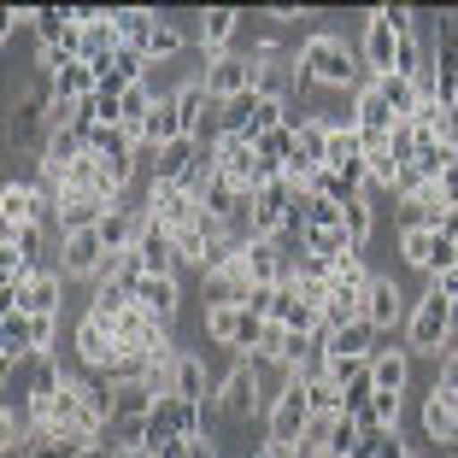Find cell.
I'll use <instances>...</instances> for the list:
<instances>
[{
    "label": "cell",
    "mask_w": 458,
    "mask_h": 458,
    "mask_svg": "<svg viewBox=\"0 0 458 458\" xmlns=\"http://www.w3.org/2000/svg\"><path fill=\"white\" fill-rule=\"evenodd\" d=\"M364 77H370L364 59L352 54L341 36H329V30L300 36V47H294V100H306L311 89H352V95H359Z\"/></svg>",
    "instance_id": "6da1fadb"
},
{
    "label": "cell",
    "mask_w": 458,
    "mask_h": 458,
    "mask_svg": "<svg viewBox=\"0 0 458 458\" xmlns=\"http://www.w3.org/2000/svg\"><path fill=\"white\" fill-rule=\"evenodd\" d=\"M212 405H217V418L224 423H247V429H265V405H270V394H265V370H259L253 359H235L224 370V382H217V394H212Z\"/></svg>",
    "instance_id": "7a4b0ae2"
},
{
    "label": "cell",
    "mask_w": 458,
    "mask_h": 458,
    "mask_svg": "<svg viewBox=\"0 0 458 458\" xmlns=\"http://www.w3.org/2000/svg\"><path fill=\"white\" fill-rule=\"evenodd\" d=\"M306 429H311L306 377H300V370H288V382L270 394V405H265V441H270V446H283V453H294Z\"/></svg>",
    "instance_id": "3957f363"
},
{
    "label": "cell",
    "mask_w": 458,
    "mask_h": 458,
    "mask_svg": "<svg viewBox=\"0 0 458 458\" xmlns=\"http://www.w3.org/2000/svg\"><path fill=\"white\" fill-rule=\"evenodd\" d=\"M446 329H453V306H446L435 288H423V294L411 300V318H405V347H411V359H441Z\"/></svg>",
    "instance_id": "277c9868"
},
{
    "label": "cell",
    "mask_w": 458,
    "mask_h": 458,
    "mask_svg": "<svg viewBox=\"0 0 458 458\" xmlns=\"http://www.w3.org/2000/svg\"><path fill=\"white\" fill-rule=\"evenodd\" d=\"M259 329H265V318H253L247 306H206L200 311V335L212 347H229L235 359H247L259 347Z\"/></svg>",
    "instance_id": "5b68a950"
},
{
    "label": "cell",
    "mask_w": 458,
    "mask_h": 458,
    "mask_svg": "<svg viewBox=\"0 0 458 458\" xmlns=\"http://www.w3.org/2000/svg\"><path fill=\"white\" fill-rule=\"evenodd\" d=\"M418 429H423V446H435V453H453L458 446V394L453 388H441V382L423 388Z\"/></svg>",
    "instance_id": "8992f818"
},
{
    "label": "cell",
    "mask_w": 458,
    "mask_h": 458,
    "mask_svg": "<svg viewBox=\"0 0 458 458\" xmlns=\"http://www.w3.org/2000/svg\"><path fill=\"white\" fill-rule=\"evenodd\" d=\"M71 352H77V370H112L118 364V324L100 318V311H82L77 335H71Z\"/></svg>",
    "instance_id": "52a82bcc"
},
{
    "label": "cell",
    "mask_w": 458,
    "mask_h": 458,
    "mask_svg": "<svg viewBox=\"0 0 458 458\" xmlns=\"http://www.w3.org/2000/svg\"><path fill=\"white\" fill-rule=\"evenodd\" d=\"M77 13V24H82V65H95V77H100V65H112V59L123 54V36H118V18L106 13V6H71Z\"/></svg>",
    "instance_id": "ba28073f"
},
{
    "label": "cell",
    "mask_w": 458,
    "mask_h": 458,
    "mask_svg": "<svg viewBox=\"0 0 458 458\" xmlns=\"http://www.w3.org/2000/svg\"><path fill=\"white\" fill-rule=\"evenodd\" d=\"M59 294H65V270H36L24 288H0V311H24V318H59Z\"/></svg>",
    "instance_id": "9c48e42d"
},
{
    "label": "cell",
    "mask_w": 458,
    "mask_h": 458,
    "mask_svg": "<svg viewBox=\"0 0 458 458\" xmlns=\"http://www.w3.org/2000/svg\"><path fill=\"white\" fill-rule=\"evenodd\" d=\"M141 206H148V217L159 229H171V235H182V229L200 217V200H194L182 182H148V189H141Z\"/></svg>",
    "instance_id": "30bf717a"
},
{
    "label": "cell",
    "mask_w": 458,
    "mask_h": 458,
    "mask_svg": "<svg viewBox=\"0 0 458 458\" xmlns=\"http://www.w3.org/2000/svg\"><path fill=\"white\" fill-rule=\"evenodd\" d=\"M429 71H435V100L453 106V95H458V13H441V24H435Z\"/></svg>",
    "instance_id": "8fae6325"
},
{
    "label": "cell",
    "mask_w": 458,
    "mask_h": 458,
    "mask_svg": "<svg viewBox=\"0 0 458 458\" xmlns=\"http://www.w3.org/2000/svg\"><path fill=\"white\" fill-rule=\"evenodd\" d=\"M106 242H100L95 229H82V235H65V247H59V270H65V283H100V270H106Z\"/></svg>",
    "instance_id": "7c38bea8"
},
{
    "label": "cell",
    "mask_w": 458,
    "mask_h": 458,
    "mask_svg": "<svg viewBox=\"0 0 458 458\" xmlns=\"http://www.w3.org/2000/svg\"><path fill=\"white\" fill-rule=\"evenodd\" d=\"M364 318H370L382 335L405 329V318H411V306H405V288L394 283L388 270H377V276H370V288H364Z\"/></svg>",
    "instance_id": "4fadbf2b"
},
{
    "label": "cell",
    "mask_w": 458,
    "mask_h": 458,
    "mask_svg": "<svg viewBox=\"0 0 458 458\" xmlns=\"http://www.w3.org/2000/svg\"><path fill=\"white\" fill-rule=\"evenodd\" d=\"M217 176L235 182L242 194H259L265 189V176H259V153L247 135H217Z\"/></svg>",
    "instance_id": "5bb4252c"
},
{
    "label": "cell",
    "mask_w": 458,
    "mask_h": 458,
    "mask_svg": "<svg viewBox=\"0 0 458 458\" xmlns=\"http://www.w3.org/2000/svg\"><path fill=\"white\" fill-rule=\"evenodd\" d=\"M359 59H364V71H370V77H388V71H394V59H400V36H394V24H388V6H370Z\"/></svg>",
    "instance_id": "9a60e30c"
},
{
    "label": "cell",
    "mask_w": 458,
    "mask_h": 458,
    "mask_svg": "<svg viewBox=\"0 0 458 458\" xmlns=\"http://www.w3.org/2000/svg\"><path fill=\"white\" fill-rule=\"evenodd\" d=\"M135 259H141V276H182V259H176V235L159 229L148 217L141 235H135Z\"/></svg>",
    "instance_id": "2e32d148"
},
{
    "label": "cell",
    "mask_w": 458,
    "mask_h": 458,
    "mask_svg": "<svg viewBox=\"0 0 458 458\" xmlns=\"http://www.w3.org/2000/svg\"><path fill=\"white\" fill-rule=\"evenodd\" d=\"M200 77H206V95L224 106V100H235V95L253 89V54H224V59H212Z\"/></svg>",
    "instance_id": "e0dca14e"
},
{
    "label": "cell",
    "mask_w": 458,
    "mask_h": 458,
    "mask_svg": "<svg viewBox=\"0 0 458 458\" xmlns=\"http://www.w3.org/2000/svg\"><path fill=\"white\" fill-rule=\"evenodd\" d=\"M235 30H242V13L235 6H206L200 13V30H194V41H200V59L212 65V59H224V54H235L229 41H235Z\"/></svg>",
    "instance_id": "ac0fdd59"
},
{
    "label": "cell",
    "mask_w": 458,
    "mask_h": 458,
    "mask_svg": "<svg viewBox=\"0 0 458 458\" xmlns=\"http://www.w3.org/2000/svg\"><path fill=\"white\" fill-rule=\"evenodd\" d=\"M370 382H377V394H405L411 388V347H394V335H382V347L370 352Z\"/></svg>",
    "instance_id": "d6986e66"
},
{
    "label": "cell",
    "mask_w": 458,
    "mask_h": 458,
    "mask_svg": "<svg viewBox=\"0 0 458 458\" xmlns=\"http://www.w3.org/2000/svg\"><path fill=\"white\" fill-rule=\"evenodd\" d=\"M135 306L153 311L159 324L176 329V311H182V276H141V283H135Z\"/></svg>",
    "instance_id": "ffe728a7"
},
{
    "label": "cell",
    "mask_w": 458,
    "mask_h": 458,
    "mask_svg": "<svg viewBox=\"0 0 458 458\" xmlns=\"http://www.w3.org/2000/svg\"><path fill=\"white\" fill-rule=\"evenodd\" d=\"M176 141H189V135H182V118H176V100H171V95H159L153 118L141 123V159H153V153L176 148Z\"/></svg>",
    "instance_id": "44dd1931"
},
{
    "label": "cell",
    "mask_w": 458,
    "mask_h": 458,
    "mask_svg": "<svg viewBox=\"0 0 458 458\" xmlns=\"http://www.w3.org/2000/svg\"><path fill=\"white\" fill-rule=\"evenodd\" d=\"M176 400H189V405H206L217 394V382H212V370H206V352H194V347H182V359H176Z\"/></svg>",
    "instance_id": "7402d4cb"
},
{
    "label": "cell",
    "mask_w": 458,
    "mask_h": 458,
    "mask_svg": "<svg viewBox=\"0 0 458 458\" xmlns=\"http://www.w3.org/2000/svg\"><path fill=\"white\" fill-rule=\"evenodd\" d=\"M59 235H82V229H95L100 217L112 212L106 200H95V194H59Z\"/></svg>",
    "instance_id": "603a6c76"
},
{
    "label": "cell",
    "mask_w": 458,
    "mask_h": 458,
    "mask_svg": "<svg viewBox=\"0 0 458 458\" xmlns=\"http://www.w3.org/2000/svg\"><path fill=\"white\" fill-rule=\"evenodd\" d=\"M377 347H382V329L370 324V318H352L347 329L329 335V359H370Z\"/></svg>",
    "instance_id": "cb8c5ba5"
},
{
    "label": "cell",
    "mask_w": 458,
    "mask_h": 458,
    "mask_svg": "<svg viewBox=\"0 0 458 458\" xmlns=\"http://www.w3.org/2000/svg\"><path fill=\"white\" fill-rule=\"evenodd\" d=\"M141 165H148V182H182L189 165H194V141H176V148L153 153V159H141Z\"/></svg>",
    "instance_id": "d4e9b609"
},
{
    "label": "cell",
    "mask_w": 458,
    "mask_h": 458,
    "mask_svg": "<svg viewBox=\"0 0 458 458\" xmlns=\"http://www.w3.org/2000/svg\"><path fill=\"white\" fill-rule=\"evenodd\" d=\"M148 65H171L176 54H182V24H176L171 13H159V24H153V36H148Z\"/></svg>",
    "instance_id": "484cf974"
},
{
    "label": "cell",
    "mask_w": 458,
    "mask_h": 458,
    "mask_svg": "<svg viewBox=\"0 0 458 458\" xmlns=\"http://www.w3.org/2000/svg\"><path fill=\"white\" fill-rule=\"evenodd\" d=\"M89 446H100V441H89V435H30L24 458H82Z\"/></svg>",
    "instance_id": "4316f807"
},
{
    "label": "cell",
    "mask_w": 458,
    "mask_h": 458,
    "mask_svg": "<svg viewBox=\"0 0 458 458\" xmlns=\"http://www.w3.org/2000/svg\"><path fill=\"white\" fill-rule=\"evenodd\" d=\"M341 217H347L352 247H370V229H377V194H352V200L341 206Z\"/></svg>",
    "instance_id": "83f0119b"
},
{
    "label": "cell",
    "mask_w": 458,
    "mask_h": 458,
    "mask_svg": "<svg viewBox=\"0 0 458 458\" xmlns=\"http://www.w3.org/2000/svg\"><path fill=\"white\" fill-rule=\"evenodd\" d=\"M118 36H123V47H148V36H153V24H159V13L153 6H118Z\"/></svg>",
    "instance_id": "f1b7e54d"
},
{
    "label": "cell",
    "mask_w": 458,
    "mask_h": 458,
    "mask_svg": "<svg viewBox=\"0 0 458 458\" xmlns=\"http://www.w3.org/2000/svg\"><path fill=\"white\" fill-rule=\"evenodd\" d=\"M370 82L382 89V100L394 106V118H411V112H418V82H411V77L388 71V77H370Z\"/></svg>",
    "instance_id": "f546056e"
},
{
    "label": "cell",
    "mask_w": 458,
    "mask_h": 458,
    "mask_svg": "<svg viewBox=\"0 0 458 458\" xmlns=\"http://www.w3.org/2000/svg\"><path fill=\"white\" fill-rule=\"evenodd\" d=\"M359 458H418V446L405 441V429H364Z\"/></svg>",
    "instance_id": "4dcf8cb0"
},
{
    "label": "cell",
    "mask_w": 458,
    "mask_h": 458,
    "mask_svg": "<svg viewBox=\"0 0 458 458\" xmlns=\"http://www.w3.org/2000/svg\"><path fill=\"white\" fill-rule=\"evenodd\" d=\"M294 135H300V159L329 165V135H335V123H329V118H306Z\"/></svg>",
    "instance_id": "1f68e13d"
},
{
    "label": "cell",
    "mask_w": 458,
    "mask_h": 458,
    "mask_svg": "<svg viewBox=\"0 0 458 458\" xmlns=\"http://www.w3.org/2000/svg\"><path fill=\"white\" fill-rule=\"evenodd\" d=\"M253 106H259L253 89L235 95V100H224V106H217V135H247V130H253Z\"/></svg>",
    "instance_id": "d6a6232c"
},
{
    "label": "cell",
    "mask_w": 458,
    "mask_h": 458,
    "mask_svg": "<svg viewBox=\"0 0 458 458\" xmlns=\"http://www.w3.org/2000/svg\"><path fill=\"white\" fill-rule=\"evenodd\" d=\"M329 382H335L341 394L359 388V382H370V359H329Z\"/></svg>",
    "instance_id": "836d02e7"
},
{
    "label": "cell",
    "mask_w": 458,
    "mask_h": 458,
    "mask_svg": "<svg viewBox=\"0 0 458 458\" xmlns=\"http://www.w3.org/2000/svg\"><path fill=\"white\" fill-rule=\"evenodd\" d=\"M194 446H200V435H182V441H165L159 458H194Z\"/></svg>",
    "instance_id": "e575fe53"
},
{
    "label": "cell",
    "mask_w": 458,
    "mask_h": 458,
    "mask_svg": "<svg viewBox=\"0 0 458 458\" xmlns=\"http://www.w3.org/2000/svg\"><path fill=\"white\" fill-rule=\"evenodd\" d=\"M435 235L458 247V206H446V212H441V224H435Z\"/></svg>",
    "instance_id": "d590c367"
},
{
    "label": "cell",
    "mask_w": 458,
    "mask_h": 458,
    "mask_svg": "<svg viewBox=\"0 0 458 458\" xmlns=\"http://www.w3.org/2000/svg\"><path fill=\"white\" fill-rule=\"evenodd\" d=\"M270 18L294 30V24H306V6H288V0H283V6H270Z\"/></svg>",
    "instance_id": "8d00e7d4"
},
{
    "label": "cell",
    "mask_w": 458,
    "mask_h": 458,
    "mask_svg": "<svg viewBox=\"0 0 458 458\" xmlns=\"http://www.w3.org/2000/svg\"><path fill=\"white\" fill-rule=\"evenodd\" d=\"M441 200H446V206H458V159L446 165V176H441Z\"/></svg>",
    "instance_id": "74e56055"
},
{
    "label": "cell",
    "mask_w": 458,
    "mask_h": 458,
    "mask_svg": "<svg viewBox=\"0 0 458 458\" xmlns=\"http://www.w3.org/2000/svg\"><path fill=\"white\" fill-rule=\"evenodd\" d=\"M435 382H441V388H453V394H458V359L435 364Z\"/></svg>",
    "instance_id": "f35d334b"
},
{
    "label": "cell",
    "mask_w": 458,
    "mask_h": 458,
    "mask_svg": "<svg viewBox=\"0 0 458 458\" xmlns=\"http://www.w3.org/2000/svg\"><path fill=\"white\" fill-rule=\"evenodd\" d=\"M130 458H159V453H148V446H135V453H130Z\"/></svg>",
    "instance_id": "ab89813d"
},
{
    "label": "cell",
    "mask_w": 458,
    "mask_h": 458,
    "mask_svg": "<svg viewBox=\"0 0 458 458\" xmlns=\"http://www.w3.org/2000/svg\"><path fill=\"white\" fill-rule=\"evenodd\" d=\"M418 458H423V453H418Z\"/></svg>",
    "instance_id": "60d3db41"
}]
</instances>
